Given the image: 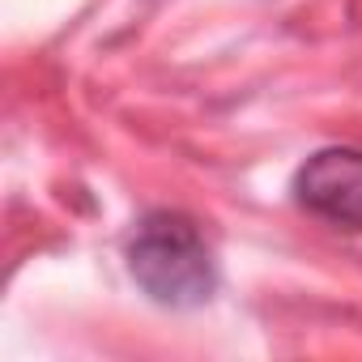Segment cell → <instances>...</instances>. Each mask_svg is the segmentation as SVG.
<instances>
[{"label": "cell", "instance_id": "cell-1", "mask_svg": "<svg viewBox=\"0 0 362 362\" xmlns=\"http://www.w3.org/2000/svg\"><path fill=\"white\" fill-rule=\"evenodd\" d=\"M128 273L158 307L170 311H192L218 290V269L205 235L192 218L170 209H153L136 222L128 239Z\"/></svg>", "mask_w": 362, "mask_h": 362}, {"label": "cell", "instance_id": "cell-2", "mask_svg": "<svg viewBox=\"0 0 362 362\" xmlns=\"http://www.w3.org/2000/svg\"><path fill=\"white\" fill-rule=\"evenodd\" d=\"M294 201L328 226L362 230V149L332 145L311 153L294 175Z\"/></svg>", "mask_w": 362, "mask_h": 362}]
</instances>
